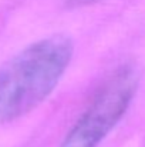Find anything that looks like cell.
Segmentation results:
<instances>
[{"label":"cell","mask_w":145,"mask_h":147,"mask_svg":"<svg viewBox=\"0 0 145 147\" xmlns=\"http://www.w3.org/2000/svg\"><path fill=\"white\" fill-rule=\"evenodd\" d=\"M138 83L140 74L134 66L118 67L98 87L58 147H97L125 114Z\"/></svg>","instance_id":"2"},{"label":"cell","mask_w":145,"mask_h":147,"mask_svg":"<svg viewBox=\"0 0 145 147\" xmlns=\"http://www.w3.org/2000/svg\"><path fill=\"white\" fill-rule=\"evenodd\" d=\"M74 53L65 34H54L14 54L0 66V124L30 113L54 92Z\"/></svg>","instance_id":"1"}]
</instances>
